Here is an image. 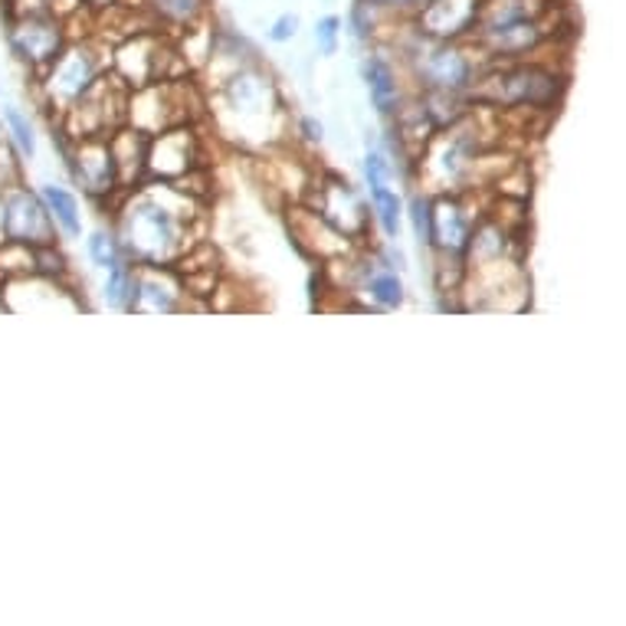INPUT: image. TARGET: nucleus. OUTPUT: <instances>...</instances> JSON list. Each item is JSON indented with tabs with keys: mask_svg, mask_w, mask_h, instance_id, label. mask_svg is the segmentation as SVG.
<instances>
[{
	"mask_svg": "<svg viewBox=\"0 0 626 626\" xmlns=\"http://www.w3.org/2000/svg\"><path fill=\"white\" fill-rule=\"evenodd\" d=\"M126 230L131 252H138L144 259L168 256V250L174 247V237H177V224H174L171 211L154 204V201H148V197L138 201V207L128 211Z\"/></svg>",
	"mask_w": 626,
	"mask_h": 626,
	"instance_id": "nucleus-1",
	"label": "nucleus"
},
{
	"mask_svg": "<svg viewBox=\"0 0 626 626\" xmlns=\"http://www.w3.org/2000/svg\"><path fill=\"white\" fill-rule=\"evenodd\" d=\"M499 83V93H489L486 99L489 102H499V106H548L554 102V73L541 69V66H521V69H511L496 79Z\"/></svg>",
	"mask_w": 626,
	"mask_h": 626,
	"instance_id": "nucleus-2",
	"label": "nucleus"
},
{
	"mask_svg": "<svg viewBox=\"0 0 626 626\" xmlns=\"http://www.w3.org/2000/svg\"><path fill=\"white\" fill-rule=\"evenodd\" d=\"M3 230L13 244H33V247H46L53 230H50V217L43 214L40 201L30 194H10L3 204Z\"/></svg>",
	"mask_w": 626,
	"mask_h": 626,
	"instance_id": "nucleus-3",
	"label": "nucleus"
},
{
	"mask_svg": "<svg viewBox=\"0 0 626 626\" xmlns=\"http://www.w3.org/2000/svg\"><path fill=\"white\" fill-rule=\"evenodd\" d=\"M10 43L26 63H50L60 53V26L50 17H26L13 26Z\"/></svg>",
	"mask_w": 626,
	"mask_h": 626,
	"instance_id": "nucleus-4",
	"label": "nucleus"
},
{
	"mask_svg": "<svg viewBox=\"0 0 626 626\" xmlns=\"http://www.w3.org/2000/svg\"><path fill=\"white\" fill-rule=\"evenodd\" d=\"M116 177H119V164H116L112 144L89 134L79 148V181L93 194H106V191H112Z\"/></svg>",
	"mask_w": 626,
	"mask_h": 626,
	"instance_id": "nucleus-5",
	"label": "nucleus"
},
{
	"mask_svg": "<svg viewBox=\"0 0 626 626\" xmlns=\"http://www.w3.org/2000/svg\"><path fill=\"white\" fill-rule=\"evenodd\" d=\"M479 17V0H430L423 10V26L433 36H460Z\"/></svg>",
	"mask_w": 626,
	"mask_h": 626,
	"instance_id": "nucleus-6",
	"label": "nucleus"
},
{
	"mask_svg": "<svg viewBox=\"0 0 626 626\" xmlns=\"http://www.w3.org/2000/svg\"><path fill=\"white\" fill-rule=\"evenodd\" d=\"M423 76L433 89L453 93V89H463L470 83V63L456 50H440L427 60Z\"/></svg>",
	"mask_w": 626,
	"mask_h": 626,
	"instance_id": "nucleus-7",
	"label": "nucleus"
},
{
	"mask_svg": "<svg viewBox=\"0 0 626 626\" xmlns=\"http://www.w3.org/2000/svg\"><path fill=\"white\" fill-rule=\"evenodd\" d=\"M365 73H368V89H371V99H375L377 112H380V116H390V112L397 109V83H393L390 66H387L380 56H371Z\"/></svg>",
	"mask_w": 626,
	"mask_h": 626,
	"instance_id": "nucleus-8",
	"label": "nucleus"
},
{
	"mask_svg": "<svg viewBox=\"0 0 626 626\" xmlns=\"http://www.w3.org/2000/svg\"><path fill=\"white\" fill-rule=\"evenodd\" d=\"M89 79H93V63L89 56H73L60 66V76H53V86L66 96H83L89 89Z\"/></svg>",
	"mask_w": 626,
	"mask_h": 626,
	"instance_id": "nucleus-9",
	"label": "nucleus"
},
{
	"mask_svg": "<svg viewBox=\"0 0 626 626\" xmlns=\"http://www.w3.org/2000/svg\"><path fill=\"white\" fill-rule=\"evenodd\" d=\"M43 197L56 217V224L69 234V237H79L83 234V224H79V207H76V197L63 187H43Z\"/></svg>",
	"mask_w": 626,
	"mask_h": 626,
	"instance_id": "nucleus-10",
	"label": "nucleus"
},
{
	"mask_svg": "<svg viewBox=\"0 0 626 626\" xmlns=\"http://www.w3.org/2000/svg\"><path fill=\"white\" fill-rule=\"evenodd\" d=\"M489 36H493L496 50H501V53H521L538 40V30L531 23H521V20H511V23L505 20L501 26L489 30Z\"/></svg>",
	"mask_w": 626,
	"mask_h": 626,
	"instance_id": "nucleus-11",
	"label": "nucleus"
},
{
	"mask_svg": "<svg viewBox=\"0 0 626 626\" xmlns=\"http://www.w3.org/2000/svg\"><path fill=\"white\" fill-rule=\"evenodd\" d=\"M134 289H138L134 272H131L128 266H122V262H116V266L109 269V285H106V299H109V305L128 309V305L134 302Z\"/></svg>",
	"mask_w": 626,
	"mask_h": 626,
	"instance_id": "nucleus-12",
	"label": "nucleus"
},
{
	"mask_svg": "<svg viewBox=\"0 0 626 626\" xmlns=\"http://www.w3.org/2000/svg\"><path fill=\"white\" fill-rule=\"evenodd\" d=\"M375 194V204H377V214H380V227H384V234L387 237H397L400 234V201H397V194H390L384 184L371 191Z\"/></svg>",
	"mask_w": 626,
	"mask_h": 626,
	"instance_id": "nucleus-13",
	"label": "nucleus"
},
{
	"mask_svg": "<svg viewBox=\"0 0 626 626\" xmlns=\"http://www.w3.org/2000/svg\"><path fill=\"white\" fill-rule=\"evenodd\" d=\"M371 295H375L380 305L393 309V305L403 302V285H400L397 276H375L371 279Z\"/></svg>",
	"mask_w": 626,
	"mask_h": 626,
	"instance_id": "nucleus-14",
	"label": "nucleus"
},
{
	"mask_svg": "<svg viewBox=\"0 0 626 626\" xmlns=\"http://www.w3.org/2000/svg\"><path fill=\"white\" fill-rule=\"evenodd\" d=\"M7 122L13 128V138H17L20 151H23L26 158H33V151H36V138H33V128L26 122V116L17 112V109H7Z\"/></svg>",
	"mask_w": 626,
	"mask_h": 626,
	"instance_id": "nucleus-15",
	"label": "nucleus"
},
{
	"mask_svg": "<svg viewBox=\"0 0 626 626\" xmlns=\"http://www.w3.org/2000/svg\"><path fill=\"white\" fill-rule=\"evenodd\" d=\"M89 256L96 259V266L102 269H112L119 262V250H116V240L109 234H93L89 240Z\"/></svg>",
	"mask_w": 626,
	"mask_h": 626,
	"instance_id": "nucleus-16",
	"label": "nucleus"
},
{
	"mask_svg": "<svg viewBox=\"0 0 626 626\" xmlns=\"http://www.w3.org/2000/svg\"><path fill=\"white\" fill-rule=\"evenodd\" d=\"M338 26H342L338 17H325V20H319V26H315V40H319V46H322L325 56H332V53L338 50Z\"/></svg>",
	"mask_w": 626,
	"mask_h": 626,
	"instance_id": "nucleus-17",
	"label": "nucleus"
},
{
	"mask_svg": "<svg viewBox=\"0 0 626 626\" xmlns=\"http://www.w3.org/2000/svg\"><path fill=\"white\" fill-rule=\"evenodd\" d=\"M413 214V230H417V240L420 244H430V227H433V220H430V201H423V197H413V207H410Z\"/></svg>",
	"mask_w": 626,
	"mask_h": 626,
	"instance_id": "nucleus-18",
	"label": "nucleus"
},
{
	"mask_svg": "<svg viewBox=\"0 0 626 626\" xmlns=\"http://www.w3.org/2000/svg\"><path fill=\"white\" fill-rule=\"evenodd\" d=\"M33 262H36L43 272H50V276H60V272H63V266H66V262H63V256L53 250V244L36 247V250H33Z\"/></svg>",
	"mask_w": 626,
	"mask_h": 626,
	"instance_id": "nucleus-19",
	"label": "nucleus"
},
{
	"mask_svg": "<svg viewBox=\"0 0 626 626\" xmlns=\"http://www.w3.org/2000/svg\"><path fill=\"white\" fill-rule=\"evenodd\" d=\"M158 7H161V13H168L171 20H187V17L201 7V0H158Z\"/></svg>",
	"mask_w": 626,
	"mask_h": 626,
	"instance_id": "nucleus-20",
	"label": "nucleus"
},
{
	"mask_svg": "<svg viewBox=\"0 0 626 626\" xmlns=\"http://www.w3.org/2000/svg\"><path fill=\"white\" fill-rule=\"evenodd\" d=\"M295 30H299V20H295L292 13H285V17H279V20L272 23L269 36H272L276 43H285V40H292V36H295Z\"/></svg>",
	"mask_w": 626,
	"mask_h": 626,
	"instance_id": "nucleus-21",
	"label": "nucleus"
},
{
	"mask_svg": "<svg viewBox=\"0 0 626 626\" xmlns=\"http://www.w3.org/2000/svg\"><path fill=\"white\" fill-rule=\"evenodd\" d=\"M365 171H368V184H371V191L380 187V184H384V177H387V164H384V158H380V154H368Z\"/></svg>",
	"mask_w": 626,
	"mask_h": 626,
	"instance_id": "nucleus-22",
	"label": "nucleus"
},
{
	"mask_svg": "<svg viewBox=\"0 0 626 626\" xmlns=\"http://www.w3.org/2000/svg\"><path fill=\"white\" fill-rule=\"evenodd\" d=\"M352 23H355V36H368V30H371V20H368V13H365V0H358L355 3V10H352Z\"/></svg>",
	"mask_w": 626,
	"mask_h": 626,
	"instance_id": "nucleus-23",
	"label": "nucleus"
},
{
	"mask_svg": "<svg viewBox=\"0 0 626 626\" xmlns=\"http://www.w3.org/2000/svg\"><path fill=\"white\" fill-rule=\"evenodd\" d=\"M302 128H305V134H309L312 141H322V126H319L315 119H305V122H302Z\"/></svg>",
	"mask_w": 626,
	"mask_h": 626,
	"instance_id": "nucleus-24",
	"label": "nucleus"
},
{
	"mask_svg": "<svg viewBox=\"0 0 626 626\" xmlns=\"http://www.w3.org/2000/svg\"><path fill=\"white\" fill-rule=\"evenodd\" d=\"M93 3H109V0H93Z\"/></svg>",
	"mask_w": 626,
	"mask_h": 626,
	"instance_id": "nucleus-25",
	"label": "nucleus"
}]
</instances>
